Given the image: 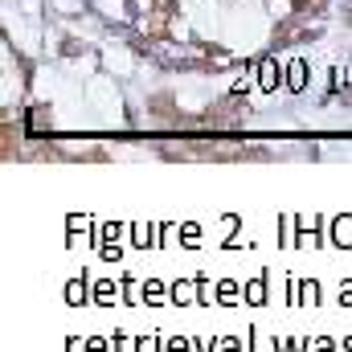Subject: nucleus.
Instances as JSON below:
<instances>
[{
  "label": "nucleus",
  "instance_id": "nucleus-1",
  "mask_svg": "<svg viewBox=\"0 0 352 352\" xmlns=\"http://www.w3.org/2000/svg\"><path fill=\"white\" fill-rule=\"evenodd\" d=\"M283 82H287V70H283L274 58H263V62H258V90H263V94H274Z\"/></svg>",
  "mask_w": 352,
  "mask_h": 352
},
{
  "label": "nucleus",
  "instance_id": "nucleus-2",
  "mask_svg": "<svg viewBox=\"0 0 352 352\" xmlns=\"http://www.w3.org/2000/svg\"><path fill=\"white\" fill-rule=\"evenodd\" d=\"M320 283L316 278H299L295 283V307H320Z\"/></svg>",
  "mask_w": 352,
  "mask_h": 352
},
{
  "label": "nucleus",
  "instance_id": "nucleus-3",
  "mask_svg": "<svg viewBox=\"0 0 352 352\" xmlns=\"http://www.w3.org/2000/svg\"><path fill=\"white\" fill-rule=\"evenodd\" d=\"M66 303H70V307H87V303H94V291H90L87 278H70V283H66Z\"/></svg>",
  "mask_w": 352,
  "mask_h": 352
},
{
  "label": "nucleus",
  "instance_id": "nucleus-4",
  "mask_svg": "<svg viewBox=\"0 0 352 352\" xmlns=\"http://www.w3.org/2000/svg\"><path fill=\"white\" fill-rule=\"evenodd\" d=\"M168 299H173L176 307H188L197 299V274L192 278H176L173 287H168Z\"/></svg>",
  "mask_w": 352,
  "mask_h": 352
},
{
  "label": "nucleus",
  "instance_id": "nucleus-5",
  "mask_svg": "<svg viewBox=\"0 0 352 352\" xmlns=\"http://www.w3.org/2000/svg\"><path fill=\"white\" fill-rule=\"evenodd\" d=\"M127 234H131V246H140V250H152V246H160L156 238H160V226H127Z\"/></svg>",
  "mask_w": 352,
  "mask_h": 352
},
{
  "label": "nucleus",
  "instance_id": "nucleus-6",
  "mask_svg": "<svg viewBox=\"0 0 352 352\" xmlns=\"http://www.w3.org/2000/svg\"><path fill=\"white\" fill-rule=\"evenodd\" d=\"M287 90H291V94H303V90H307V62H303V58H295V62L287 66Z\"/></svg>",
  "mask_w": 352,
  "mask_h": 352
},
{
  "label": "nucleus",
  "instance_id": "nucleus-7",
  "mask_svg": "<svg viewBox=\"0 0 352 352\" xmlns=\"http://www.w3.org/2000/svg\"><path fill=\"white\" fill-rule=\"evenodd\" d=\"M349 234H352V213H340V217L332 221V246H344V250H349L352 246Z\"/></svg>",
  "mask_w": 352,
  "mask_h": 352
},
{
  "label": "nucleus",
  "instance_id": "nucleus-8",
  "mask_svg": "<svg viewBox=\"0 0 352 352\" xmlns=\"http://www.w3.org/2000/svg\"><path fill=\"white\" fill-rule=\"evenodd\" d=\"M164 291H168V287H164L160 278H144V287H140V303H160Z\"/></svg>",
  "mask_w": 352,
  "mask_h": 352
},
{
  "label": "nucleus",
  "instance_id": "nucleus-9",
  "mask_svg": "<svg viewBox=\"0 0 352 352\" xmlns=\"http://www.w3.org/2000/svg\"><path fill=\"white\" fill-rule=\"evenodd\" d=\"M115 303V283L111 278H98L94 283V307H111Z\"/></svg>",
  "mask_w": 352,
  "mask_h": 352
},
{
  "label": "nucleus",
  "instance_id": "nucleus-10",
  "mask_svg": "<svg viewBox=\"0 0 352 352\" xmlns=\"http://www.w3.org/2000/svg\"><path fill=\"white\" fill-rule=\"evenodd\" d=\"M246 299H250V303H266V274H254V278L246 283Z\"/></svg>",
  "mask_w": 352,
  "mask_h": 352
},
{
  "label": "nucleus",
  "instance_id": "nucleus-11",
  "mask_svg": "<svg viewBox=\"0 0 352 352\" xmlns=\"http://www.w3.org/2000/svg\"><path fill=\"white\" fill-rule=\"evenodd\" d=\"M180 238H184V250H197V246H201V242H197V238H201V226H197V221H184V226H180Z\"/></svg>",
  "mask_w": 352,
  "mask_h": 352
},
{
  "label": "nucleus",
  "instance_id": "nucleus-12",
  "mask_svg": "<svg viewBox=\"0 0 352 352\" xmlns=\"http://www.w3.org/2000/svg\"><path fill=\"white\" fill-rule=\"evenodd\" d=\"M164 352H197V340H188V336H168V340H164Z\"/></svg>",
  "mask_w": 352,
  "mask_h": 352
},
{
  "label": "nucleus",
  "instance_id": "nucleus-13",
  "mask_svg": "<svg viewBox=\"0 0 352 352\" xmlns=\"http://www.w3.org/2000/svg\"><path fill=\"white\" fill-rule=\"evenodd\" d=\"M217 299H221V303H234V299H238V283H234V278H221V283H217Z\"/></svg>",
  "mask_w": 352,
  "mask_h": 352
},
{
  "label": "nucleus",
  "instance_id": "nucleus-14",
  "mask_svg": "<svg viewBox=\"0 0 352 352\" xmlns=\"http://www.w3.org/2000/svg\"><path fill=\"white\" fill-rule=\"evenodd\" d=\"M123 230H127V226H119V221H107V226L98 230V238H102V242H115V238H123ZM102 242H98V246H102Z\"/></svg>",
  "mask_w": 352,
  "mask_h": 352
},
{
  "label": "nucleus",
  "instance_id": "nucleus-15",
  "mask_svg": "<svg viewBox=\"0 0 352 352\" xmlns=\"http://www.w3.org/2000/svg\"><path fill=\"white\" fill-rule=\"evenodd\" d=\"M336 303H340V307H352V278H344V283H340V291H336Z\"/></svg>",
  "mask_w": 352,
  "mask_h": 352
},
{
  "label": "nucleus",
  "instance_id": "nucleus-16",
  "mask_svg": "<svg viewBox=\"0 0 352 352\" xmlns=\"http://www.w3.org/2000/svg\"><path fill=\"white\" fill-rule=\"evenodd\" d=\"M111 344H115V352H135V349H131V336H123V332H115V336H111Z\"/></svg>",
  "mask_w": 352,
  "mask_h": 352
},
{
  "label": "nucleus",
  "instance_id": "nucleus-17",
  "mask_svg": "<svg viewBox=\"0 0 352 352\" xmlns=\"http://www.w3.org/2000/svg\"><path fill=\"white\" fill-rule=\"evenodd\" d=\"M221 349V340H213V336H197V352H217Z\"/></svg>",
  "mask_w": 352,
  "mask_h": 352
},
{
  "label": "nucleus",
  "instance_id": "nucleus-18",
  "mask_svg": "<svg viewBox=\"0 0 352 352\" xmlns=\"http://www.w3.org/2000/svg\"><path fill=\"white\" fill-rule=\"evenodd\" d=\"M217 352H250V349H242V340H238V336H226Z\"/></svg>",
  "mask_w": 352,
  "mask_h": 352
},
{
  "label": "nucleus",
  "instance_id": "nucleus-19",
  "mask_svg": "<svg viewBox=\"0 0 352 352\" xmlns=\"http://www.w3.org/2000/svg\"><path fill=\"white\" fill-rule=\"evenodd\" d=\"M107 349H111V344H107L102 336H94V340H87V344H82V352H107Z\"/></svg>",
  "mask_w": 352,
  "mask_h": 352
},
{
  "label": "nucleus",
  "instance_id": "nucleus-20",
  "mask_svg": "<svg viewBox=\"0 0 352 352\" xmlns=\"http://www.w3.org/2000/svg\"><path fill=\"white\" fill-rule=\"evenodd\" d=\"M316 352H340V349H336L332 336H320V340H316Z\"/></svg>",
  "mask_w": 352,
  "mask_h": 352
},
{
  "label": "nucleus",
  "instance_id": "nucleus-21",
  "mask_svg": "<svg viewBox=\"0 0 352 352\" xmlns=\"http://www.w3.org/2000/svg\"><path fill=\"white\" fill-rule=\"evenodd\" d=\"M295 352H307V340H295Z\"/></svg>",
  "mask_w": 352,
  "mask_h": 352
},
{
  "label": "nucleus",
  "instance_id": "nucleus-22",
  "mask_svg": "<svg viewBox=\"0 0 352 352\" xmlns=\"http://www.w3.org/2000/svg\"><path fill=\"white\" fill-rule=\"evenodd\" d=\"M340 352H352V340H344V344H340Z\"/></svg>",
  "mask_w": 352,
  "mask_h": 352
}]
</instances>
